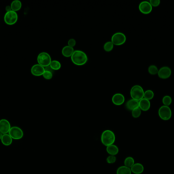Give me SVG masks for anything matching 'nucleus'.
<instances>
[{
    "mask_svg": "<svg viewBox=\"0 0 174 174\" xmlns=\"http://www.w3.org/2000/svg\"><path fill=\"white\" fill-rule=\"evenodd\" d=\"M72 62L77 66H82L87 63L88 60L87 54L81 50H75L71 57Z\"/></svg>",
    "mask_w": 174,
    "mask_h": 174,
    "instance_id": "1",
    "label": "nucleus"
},
{
    "mask_svg": "<svg viewBox=\"0 0 174 174\" xmlns=\"http://www.w3.org/2000/svg\"><path fill=\"white\" fill-rule=\"evenodd\" d=\"M116 141V135L111 130H105L101 135V143L106 147L114 144Z\"/></svg>",
    "mask_w": 174,
    "mask_h": 174,
    "instance_id": "2",
    "label": "nucleus"
},
{
    "mask_svg": "<svg viewBox=\"0 0 174 174\" xmlns=\"http://www.w3.org/2000/svg\"><path fill=\"white\" fill-rule=\"evenodd\" d=\"M144 91L142 87L139 85H135L132 87L130 91V94L131 99H134L135 100L140 101V100L143 98Z\"/></svg>",
    "mask_w": 174,
    "mask_h": 174,
    "instance_id": "3",
    "label": "nucleus"
},
{
    "mask_svg": "<svg viewBox=\"0 0 174 174\" xmlns=\"http://www.w3.org/2000/svg\"><path fill=\"white\" fill-rule=\"evenodd\" d=\"M38 64L44 68L49 66L52 60L50 55L47 53L43 52L40 53L37 56Z\"/></svg>",
    "mask_w": 174,
    "mask_h": 174,
    "instance_id": "4",
    "label": "nucleus"
},
{
    "mask_svg": "<svg viewBox=\"0 0 174 174\" xmlns=\"http://www.w3.org/2000/svg\"><path fill=\"white\" fill-rule=\"evenodd\" d=\"M158 114L162 120L166 121L171 119L172 116V111L169 106L162 105L159 108Z\"/></svg>",
    "mask_w": 174,
    "mask_h": 174,
    "instance_id": "5",
    "label": "nucleus"
},
{
    "mask_svg": "<svg viewBox=\"0 0 174 174\" xmlns=\"http://www.w3.org/2000/svg\"><path fill=\"white\" fill-rule=\"evenodd\" d=\"M126 41V37L125 34L122 32L115 33L111 36V42L113 45L116 46H122Z\"/></svg>",
    "mask_w": 174,
    "mask_h": 174,
    "instance_id": "6",
    "label": "nucleus"
},
{
    "mask_svg": "<svg viewBox=\"0 0 174 174\" xmlns=\"http://www.w3.org/2000/svg\"><path fill=\"white\" fill-rule=\"evenodd\" d=\"M4 21L5 23L8 25H13L15 24L18 20V14L16 12L11 11L6 12L5 14Z\"/></svg>",
    "mask_w": 174,
    "mask_h": 174,
    "instance_id": "7",
    "label": "nucleus"
},
{
    "mask_svg": "<svg viewBox=\"0 0 174 174\" xmlns=\"http://www.w3.org/2000/svg\"><path fill=\"white\" fill-rule=\"evenodd\" d=\"M8 134L13 139L19 140L24 137V133L19 127L13 126L11 127Z\"/></svg>",
    "mask_w": 174,
    "mask_h": 174,
    "instance_id": "8",
    "label": "nucleus"
},
{
    "mask_svg": "<svg viewBox=\"0 0 174 174\" xmlns=\"http://www.w3.org/2000/svg\"><path fill=\"white\" fill-rule=\"evenodd\" d=\"M139 9L143 14H148L152 11L153 7L149 1H143L139 4Z\"/></svg>",
    "mask_w": 174,
    "mask_h": 174,
    "instance_id": "9",
    "label": "nucleus"
},
{
    "mask_svg": "<svg viewBox=\"0 0 174 174\" xmlns=\"http://www.w3.org/2000/svg\"><path fill=\"white\" fill-rule=\"evenodd\" d=\"M172 75V70L168 66H165L158 69L157 75L161 79H166L169 78Z\"/></svg>",
    "mask_w": 174,
    "mask_h": 174,
    "instance_id": "10",
    "label": "nucleus"
},
{
    "mask_svg": "<svg viewBox=\"0 0 174 174\" xmlns=\"http://www.w3.org/2000/svg\"><path fill=\"white\" fill-rule=\"evenodd\" d=\"M11 128L10 123L6 119L0 120V132L3 134H8Z\"/></svg>",
    "mask_w": 174,
    "mask_h": 174,
    "instance_id": "11",
    "label": "nucleus"
},
{
    "mask_svg": "<svg viewBox=\"0 0 174 174\" xmlns=\"http://www.w3.org/2000/svg\"><path fill=\"white\" fill-rule=\"evenodd\" d=\"M45 71V69L44 67L37 63L32 66L31 69V72L33 75L39 77L42 76Z\"/></svg>",
    "mask_w": 174,
    "mask_h": 174,
    "instance_id": "12",
    "label": "nucleus"
},
{
    "mask_svg": "<svg viewBox=\"0 0 174 174\" xmlns=\"http://www.w3.org/2000/svg\"><path fill=\"white\" fill-rule=\"evenodd\" d=\"M113 103L116 106H120L125 102V97L120 93H117L114 94L111 98Z\"/></svg>",
    "mask_w": 174,
    "mask_h": 174,
    "instance_id": "13",
    "label": "nucleus"
},
{
    "mask_svg": "<svg viewBox=\"0 0 174 174\" xmlns=\"http://www.w3.org/2000/svg\"><path fill=\"white\" fill-rule=\"evenodd\" d=\"M139 107L142 111H148L151 107L150 101L145 98L142 99L139 101Z\"/></svg>",
    "mask_w": 174,
    "mask_h": 174,
    "instance_id": "14",
    "label": "nucleus"
},
{
    "mask_svg": "<svg viewBox=\"0 0 174 174\" xmlns=\"http://www.w3.org/2000/svg\"><path fill=\"white\" fill-rule=\"evenodd\" d=\"M130 169L133 174H142L144 171V166L142 163H135Z\"/></svg>",
    "mask_w": 174,
    "mask_h": 174,
    "instance_id": "15",
    "label": "nucleus"
},
{
    "mask_svg": "<svg viewBox=\"0 0 174 174\" xmlns=\"http://www.w3.org/2000/svg\"><path fill=\"white\" fill-rule=\"evenodd\" d=\"M139 101L131 99L128 101L126 103V108L129 110L132 111L133 110L139 107Z\"/></svg>",
    "mask_w": 174,
    "mask_h": 174,
    "instance_id": "16",
    "label": "nucleus"
},
{
    "mask_svg": "<svg viewBox=\"0 0 174 174\" xmlns=\"http://www.w3.org/2000/svg\"><path fill=\"white\" fill-rule=\"evenodd\" d=\"M74 48H71L68 46H66L63 48L62 50V54L65 57H71L74 52Z\"/></svg>",
    "mask_w": 174,
    "mask_h": 174,
    "instance_id": "17",
    "label": "nucleus"
},
{
    "mask_svg": "<svg viewBox=\"0 0 174 174\" xmlns=\"http://www.w3.org/2000/svg\"><path fill=\"white\" fill-rule=\"evenodd\" d=\"M106 151L110 155L116 156L119 153V148L114 144L107 146Z\"/></svg>",
    "mask_w": 174,
    "mask_h": 174,
    "instance_id": "18",
    "label": "nucleus"
},
{
    "mask_svg": "<svg viewBox=\"0 0 174 174\" xmlns=\"http://www.w3.org/2000/svg\"><path fill=\"white\" fill-rule=\"evenodd\" d=\"M1 141L2 144L5 146H9L12 144V142H13V139L8 133V134L3 135V137L2 138Z\"/></svg>",
    "mask_w": 174,
    "mask_h": 174,
    "instance_id": "19",
    "label": "nucleus"
},
{
    "mask_svg": "<svg viewBox=\"0 0 174 174\" xmlns=\"http://www.w3.org/2000/svg\"><path fill=\"white\" fill-rule=\"evenodd\" d=\"M10 6L12 11L16 12L21 9L22 4L19 0H14L11 4Z\"/></svg>",
    "mask_w": 174,
    "mask_h": 174,
    "instance_id": "20",
    "label": "nucleus"
},
{
    "mask_svg": "<svg viewBox=\"0 0 174 174\" xmlns=\"http://www.w3.org/2000/svg\"><path fill=\"white\" fill-rule=\"evenodd\" d=\"M117 174H132L131 169L130 168L125 166V165L121 166L118 168L117 170Z\"/></svg>",
    "mask_w": 174,
    "mask_h": 174,
    "instance_id": "21",
    "label": "nucleus"
},
{
    "mask_svg": "<svg viewBox=\"0 0 174 174\" xmlns=\"http://www.w3.org/2000/svg\"><path fill=\"white\" fill-rule=\"evenodd\" d=\"M134 163H135V161H134V158L131 156L127 157L124 161V165L130 168L134 165Z\"/></svg>",
    "mask_w": 174,
    "mask_h": 174,
    "instance_id": "22",
    "label": "nucleus"
},
{
    "mask_svg": "<svg viewBox=\"0 0 174 174\" xmlns=\"http://www.w3.org/2000/svg\"><path fill=\"white\" fill-rule=\"evenodd\" d=\"M49 67L53 70L58 71L61 68V64L58 60H52Z\"/></svg>",
    "mask_w": 174,
    "mask_h": 174,
    "instance_id": "23",
    "label": "nucleus"
},
{
    "mask_svg": "<svg viewBox=\"0 0 174 174\" xmlns=\"http://www.w3.org/2000/svg\"><path fill=\"white\" fill-rule=\"evenodd\" d=\"M154 97V93L152 90H147L146 91L144 92V95H143V98L148 100H151L153 99Z\"/></svg>",
    "mask_w": 174,
    "mask_h": 174,
    "instance_id": "24",
    "label": "nucleus"
},
{
    "mask_svg": "<svg viewBox=\"0 0 174 174\" xmlns=\"http://www.w3.org/2000/svg\"><path fill=\"white\" fill-rule=\"evenodd\" d=\"M162 102L163 105L166 106H169V105H171V104L172 103V99L171 96L166 95V96L163 97V98L162 99Z\"/></svg>",
    "mask_w": 174,
    "mask_h": 174,
    "instance_id": "25",
    "label": "nucleus"
},
{
    "mask_svg": "<svg viewBox=\"0 0 174 174\" xmlns=\"http://www.w3.org/2000/svg\"><path fill=\"white\" fill-rule=\"evenodd\" d=\"M158 72V68L155 65H151L148 68V72L150 75H157Z\"/></svg>",
    "mask_w": 174,
    "mask_h": 174,
    "instance_id": "26",
    "label": "nucleus"
},
{
    "mask_svg": "<svg viewBox=\"0 0 174 174\" xmlns=\"http://www.w3.org/2000/svg\"><path fill=\"white\" fill-rule=\"evenodd\" d=\"M114 46V45H113V43H111V41L107 42L104 45V50L107 52H110L113 50Z\"/></svg>",
    "mask_w": 174,
    "mask_h": 174,
    "instance_id": "27",
    "label": "nucleus"
},
{
    "mask_svg": "<svg viewBox=\"0 0 174 174\" xmlns=\"http://www.w3.org/2000/svg\"><path fill=\"white\" fill-rule=\"evenodd\" d=\"M141 114H142V110L139 107L136 108L135 109L133 110L132 111H131V115L132 116V117L133 118H135V119L139 118Z\"/></svg>",
    "mask_w": 174,
    "mask_h": 174,
    "instance_id": "28",
    "label": "nucleus"
},
{
    "mask_svg": "<svg viewBox=\"0 0 174 174\" xmlns=\"http://www.w3.org/2000/svg\"><path fill=\"white\" fill-rule=\"evenodd\" d=\"M42 76L46 80H49L52 79V78L53 77V75L52 74V72H50V71L45 69V71L43 74Z\"/></svg>",
    "mask_w": 174,
    "mask_h": 174,
    "instance_id": "29",
    "label": "nucleus"
},
{
    "mask_svg": "<svg viewBox=\"0 0 174 174\" xmlns=\"http://www.w3.org/2000/svg\"><path fill=\"white\" fill-rule=\"evenodd\" d=\"M117 160L116 156L109 155L107 158V163L108 164H113L115 163Z\"/></svg>",
    "mask_w": 174,
    "mask_h": 174,
    "instance_id": "30",
    "label": "nucleus"
},
{
    "mask_svg": "<svg viewBox=\"0 0 174 174\" xmlns=\"http://www.w3.org/2000/svg\"><path fill=\"white\" fill-rule=\"evenodd\" d=\"M150 3L151 4V6L154 7L158 6L160 5V0H150Z\"/></svg>",
    "mask_w": 174,
    "mask_h": 174,
    "instance_id": "31",
    "label": "nucleus"
},
{
    "mask_svg": "<svg viewBox=\"0 0 174 174\" xmlns=\"http://www.w3.org/2000/svg\"><path fill=\"white\" fill-rule=\"evenodd\" d=\"M76 40L74 39H69L68 42V46L71 47V48H74L75 45H76Z\"/></svg>",
    "mask_w": 174,
    "mask_h": 174,
    "instance_id": "32",
    "label": "nucleus"
},
{
    "mask_svg": "<svg viewBox=\"0 0 174 174\" xmlns=\"http://www.w3.org/2000/svg\"><path fill=\"white\" fill-rule=\"evenodd\" d=\"M6 12H9V11H11L12 9H11L10 6H8L6 7Z\"/></svg>",
    "mask_w": 174,
    "mask_h": 174,
    "instance_id": "33",
    "label": "nucleus"
},
{
    "mask_svg": "<svg viewBox=\"0 0 174 174\" xmlns=\"http://www.w3.org/2000/svg\"><path fill=\"white\" fill-rule=\"evenodd\" d=\"M3 135H4V134H3L2 133L0 132V140H1L2 138L3 137Z\"/></svg>",
    "mask_w": 174,
    "mask_h": 174,
    "instance_id": "34",
    "label": "nucleus"
}]
</instances>
